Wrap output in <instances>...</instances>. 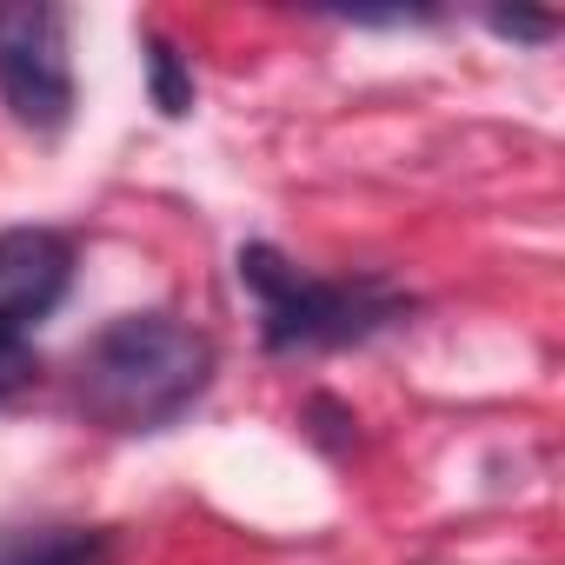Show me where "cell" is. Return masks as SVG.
<instances>
[{
	"mask_svg": "<svg viewBox=\"0 0 565 565\" xmlns=\"http://www.w3.org/2000/svg\"><path fill=\"white\" fill-rule=\"evenodd\" d=\"M213 373H220L213 333L147 307L107 320L74 353V406L87 426L114 439H160L213 393Z\"/></svg>",
	"mask_w": 565,
	"mask_h": 565,
	"instance_id": "1",
	"label": "cell"
},
{
	"mask_svg": "<svg viewBox=\"0 0 565 565\" xmlns=\"http://www.w3.org/2000/svg\"><path fill=\"white\" fill-rule=\"evenodd\" d=\"M233 273L253 294L259 347L273 360L347 353V347H366V340H380V333H393L419 313V294L399 287L393 273H380V266H366V273H307L273 239H239Z\"/></svg>",
	"mask_w": 565,
	"mask_h": 565,
	"instance_id": "2",
	"label": "cell"
},
{
	"mask_svg": "<svg viewBox=\"0 0 565 565\" xmlns=\"http://www.w3.org/2000/svg\"><path fill=\"white\" fill-rule=\"evenodd\" d=\"M0 107L34 140H61L81 114L74 14L54 0H0Z\"/></svg>",
	"mask_w": 565,
	"mask_h": 565,
	"instance_id": "3",
	"label": "cell"
},
{
	"mask_svg": "<svg viewBox=\"0 0 565 565\" xmlns=\"http://www.w3.org/2000/svg\"><path fill=\"white\" fill-rule=\"evenodd\" d=\"M74 239L61 226H0V327L34 333L74 294Z\"/></svg>",
	"mask_w": 565,
	"mask_h": 565,
	"instance_id": "4",
	"label": "cell"
},
{
	"mask_svg": "<svg viewBox=\"0 0 565 565\" xmlns=\"http://www.w3.org/2000/svg\"><path fill=\"white\" fill-rule=\"evenodd\" d=\"M120 532L81 519H14L0 525V565H114Z\"/></svg>",
	"mask_w": 565,
	"mask_h": 565,
	"instance_id": "5",
	"label": "cell"
},
{
	"mask_svg": "<svg viewBox=\"0 0 565 565\" xmlns=\"http://www.w3.org/2000/svg\"><path fill=\"white\" fill-rule=\"evenodd\" d=\"M147 47V100H153V114L160 120H186L193 114V100H200V81H193V61L180 54V41L173 34H147L140 41Z\"/></svg>",
	"mask_w": 565,
	"mask_h": 565,
	"instance_id": "6",
	"label": "cell"
},
{
	"mask_svg": "<svg viewBox=\"0 0 565 565\" xmlns=\"http://www.w3.org/2000/svg\"><path fill=\"white\" fill-rule=\"evenodd\" d=\"M300 419H307V433H313L320 452H353V439H360V413H347V406L327 399V393H313Z\"/></svg>",
	"mask_w": 565,
	"mask_h": 565,
	"instance_id": "7",
	"label": "cell"
},
{
	"mask_svg": "<svg viewBox=\"0 0 565 565\" xmlns=\"http://www.w3.org/2000/svg\"><path fill=\"white\" fill-rule=\"evenodd\" d=\"M34 373H41V347H34V333L0 327V399L28 393V386H34Z\"/></svg>",
	"mask_w": 565,
	"mask_h": 565,
	"instance_id": "8",
	"label": "cell"
},
{
	"mask_svg": "<svg viewBox=\"0 0 565 565\" xmlns=\"http://www.w3.org/2000/svg\"><path fill=\"white\" fill-rule=\"evenodd\" d=\"M333 28H439L446 8H327Z\"/></svg>",
	"mask_w": 565,
	"mask_h": 565,
	"instance_id": "9",
	"label": "cell"
},
{
	"mask_svg": "<svg viewBox=\"0 0 565 565\" xmlns=\"http://www.w3.org/2000/svg\"><path fill=\"white\" fill-rule=\"evenodd\" d=\"M486 34L512 41V47H545L558 34V14H539V8H492L486 14Z\"/></svg>",
	"mask_w": 565,
	"mask_h": 565,
	"instance_id": "10",
	"label": "cell"
}]
</instances>
